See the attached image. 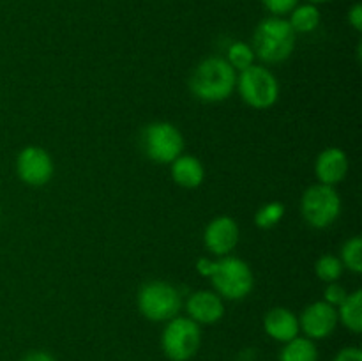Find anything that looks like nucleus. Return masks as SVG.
Returning a JSON list of instances; mask_svg holds the SVG:
<instances>
[{
	"label": "nucleus",
	"mask_w": 362,
	"mask_h": 361,
	"mask_svg": "<svg viewBox=\"0 0 362 361\" xmlns=\"http://www.w3.org/2000/svg\"><path fill=\"white\" fill-rule=\"evenodd\" d=\"M262 4L272 16L283 18L292 13V9L299 4V0H262Z\"/></svg>",
	"instance_id": "obj_23"
},
{
	"label": "nucleus",
	"mask_w": 362,
	"mask_h": 361,
	"mask_svg": "<svg viewBox=\"0 0 362 361\" xmlns=\"http://www.w3.org/2000/svg\"><path fill=\"white\" fill-rule=\"evenodd\" d=\"M172 165V179L175 184L186 190H194L200 186L205 179V168L202 161L194 156L180 154L175 161L170 163Z\"/></svg>",
	"instance_id": "obj_15"
},
{
	"label": "nucleus",
	"mask_w": 362,
	"mask_h": 361,
	"mask_svg": "<svg viewBox=\"0 0 362 361\" xmlns=\"http://www.w3.org/2000/svg\"><path fill=\"white\" fill-rule=\"evenodd\" d=\"M237 87V71L223 57H207L194 67L189 78V91L205 103L228 99Z\"/></svg>",
	"instance_id": "obj_1"
},
{
	"label": "nucleus",
	"mask_w": 362,
	"mask_h": 361,
	"mask_svg": "<svg viewBox=\"0 0 362 361\" xmlns=\"http://www.w3.org/2000/svg\"><path fill=\"white\" fill-rule=\"evenodd\" d=\"M240 230L232 216H216L209 222L204 232V243L209 251L218 257L230 255L239 244Z\"/></svg>",
	"instance_id": "obj_11"
},
{
	"label": "nucleus",
	"mask_w": 362,
	"mask_h": 361,
	"mask_svg": "<svg viewBox=\"0 0 362 361\" xmlns=\"http://www.w3.org/2000/svg\"><path fill=\"white\" fill-rule=\"evenodd\" d=\"M338 311V321L350 331L361 333L362 331V292L356 290V292L349 294L341 304L336 308Z\"/></svg>",
	"instance_id": "obj_17"
},
{
	"label": "nucleus",
	"mask_w": 362,
	"mask_h": 361,
	"mask_svg": "<svg viewBox=\"0 0 362 361\" xmlns=\"http://www.w3.org/2000/svg\"><path fill=\"white\" fill-rule=\"evenodd\" d=\"M55 166L48 151L37 145L23 147L16 156V173L21 183L28 186H45L52 180Z\"/></svg>",
	"instance_id": "obj_9"
},
{
	"label": "nucleus",
	"mask_w": 362,
	"mask_h": 361,
	"mask_svg": "<svg viewBox=\"0 0 362 361\" xmlns=\"http://www.w3.org/2000/svg\"><path fill=\"white\" fill-rule=\"evenodd\" d=\"M300 212L313 229H327L341 214V198L334 186L313 184L300 198Z\"/></svg>",
	"instance_id": "obj_6"
},
{
	"label": "nucleus",
	"mask_w": 362,
	"mask_h": 361,
	"mask_svg": "<svg viewBox=\"0 0 362 361\" xmlns=\"http://www.w3.org/2000/svg\"><path fill=\"white\" fill-rule=\"evenodd\" d=\"M343 264L338 257L334 255H322L317 262H315V273L318 278L325 283L338 282L343 275Z\"/></svg>",
	"instance_id": "obj_22"
},
{
	"label": "nucleus",
	"mask_w": 362,
	"mask_h": 361,
	"mask_svg": "<svg viewBox=\"0 0 362 361\" xmlns=\"http://www.w3.org/2000/svg\"><path fill=\"white\" fill-rule=\"evenodd\" d=\"M21 361H55V360L52 357V354L45 353V350H34V353H28Z\"/></svg>",
	"instance_id": "obj_28"
},
{
	"label": "nucleus",
	"mask_w": 362,
	"mask_h": 361,
	"mask_svg": "<svg viewBox=\"0 0 362 361\" xmlns=\"http://www.w3.org/2000/svg\"><path fill=\"white\" fill-rule=\"evenodd\" d=\"M255 52L247 42L235 41L228 46L226 50V62L233 67L235 71H244L255 64Z\"/></svg>",
	"instance_id": "obj_19"
},
{
	"label": "nucleus",
	"mask_w": 362,
	"mask_h": 361,
	"mask_svg": "<svg viewBox=\"0 0 362 361\" xmlns=\"http://www.w3.org/2000/svg\"><path fill=\"white\" fill-rule=\"evenodd\" d=\"M209 278L214 285L216 294L221 296V299L230 301L247 297L255 285V276L250 264L232 255H225L219 260H214V268Z\"/></svg>",
	"instance_id": "obj_3"
},
{
	"label": "nucleus",
	"mask_w": 362,
	"mask_h": 361,
	"mask_svg": "<svg viewBox=\"0 0 362 361\" xmlns=\"http://www.w3.org/2000/svg\"><path fill=\"white\" fill-rule=\"evenodd\" d=\"M237 91L246 105L257 110H267L279 99V81L267 67L253 64L237 76Z\"/></svg>",
	"instance_id": "obj_5"
},
{
	"label": "nucleus",
	"mask_w": 362,
	"mask_h": 361,
	"mask_svg": "<svg viewBox=\"0 0 362 361\" xmlns=\"http://www.w3.org/2000/svg\"><path fill=\"white\" fill-rule=\"evenodd\" d=\"M349 23L352 25V28L356 32L362 30V4L356 2L352 7L349 9Z\"/></svg>",
	"instance_id": "obj_25"
},
{
	"label": "nucleus",
	"mask_w": 362,
	"mask_h": 361,
	"mask_svg": "<svg viewBox=\"0 0 362 361\" xmlns=\"http://www.w3.org/2000/svg\"><path fill=\"white\" fill-rule=\"evenodd\" d=\"M308 4H313V6H320V4H325L329 2V0H306Z\"/></svg>",
	"instance_id": "obj_29"
},
{
	"label": "nucleus",
	"mask_w": 362,
	"mask_h": 361,
	"mask_svg": "<svg viewBox=\"0 0 362 361\" xmlns=\"http://www.w3.org/2000/svg\"><path fill=\"white\" fill-rule=\"evenodd\" d=\"M138 310L152 322H166L177 317L182 308V296L172 283L154 280L145 283L136 297Z\"/></svg>",
	"instance_id": "obj_4"
},
{
	"label": "nucleus",
	"mask_w": 362,
	"mask_h": 361,
	"mask_svg": "<svg viewBox=\"0 0 362 361\" xmlns=\"http://www.w3.org/2000/svg\"><path fill=\"white\" fill-rule=\"evenodd\" d=\"M318 350L313 340L308 336H296L293 340L285 343L279 354V361H317Z\"/></svg>",
	"instance_id": "obj_18"
},
{
	"label": "nucleus",
	"mask_w": 362,
	"mask_h": 361,
	"mask_svg": "<svg viewBox=\"0 0 362 361\" xmlns=\"http://www.w3.org/2000/svg\"><path fill=\"white\" fill-rule=\"evenodd\" d=\"M186 311L197 324H216L225 315V303L214 290H197L187 297Z\"/></svg>",
	"instance_id": "obj_12"
},
{
	"label": "nucleus",
	"mask_w": 362,
	"mask_h": 361,
	"mask_svg": "<svg viewBox=\"0 0 362 361\" xmlns=\"http://www.w3.org/2000/svg\"><path fill=\"white\" fill-rule=\"evenodd\" d=\"M349 173V156L339 147H327L318 154L315 161V176L318 183L336 186L345 180Z\"/></svg>",
	"instance_id": "obj_13"
},
{
	"label": "nucleus",
	"mask_w": 362,
	"mask_h": 361,
	"mask_svg": "<svg viewBox=\"0 0 362 361\" xmlns=\"http://www.w3.org/2000/svg\"><path fill=\"white\" fill-rule=\"evenodd\" d=\"M255 57L265 64H278L288 59L296 48V32L288 20L279 16H269L258 23L253 34Z\"/></svg>",
	"instance_id": "obj_2"
},
{
	"label": "nucleus",
	"mask_w": 362,
	"mask_h": 361,
	"mask_svg": "<svg viewBox=\"0 0 362 361\" xmlns=\"http://www.w3.org/2000/svg\"><path fill=\"white\" fill-rule=\"evenodd\" d=\"M346 296H349V292L345 290V287L339 285L338 282H332V283H327V287H325L324 301L331 304V306L338 308L339 304L345 301Z\"/></svg>",
	"instance_id": "obj_24"
},
{
	"label": "nucleus",
	"mask_w": 362,
	"mask_h": 361,
	"mask_svg": "<svg viewBox=\"0 0 362 361\" xmlns=\"http://www.w3.org/2000/svg\"><path fill=\"white\" fill-rule=\"evenodd\" d=\"M341 264L349 271L359 275L362 273V241L359 236H354L343 244L341 248Z\"/></svg>",
	"instance_id": "obj_20"
},
{
	"label": "nucleus",
	"mask_w": 362,
	"mask_h": 361,
	"mask_svg": "<svg viewBox=\"0 0 362 361\" xmlns=\"http://www.w3.org/2000/svg\"><path fill=\"white\" fill-rule=\"evenodd\" d=\"M264 329L272 340L276 342H290L296 336H299V317L288 308L276 306L267 311L264 319Z\"/></svg>",
	"instance_id": "obj_14"
},
{
	"label": "nucleus",
	"mask_w": 362,
	"mask_h": 361,
	"mask_svg": "<svg viewBox=\"0 0 362 361\" xmlns=\"http://www.w3.org/2000/svg\"><path fill=\"white\" fill-rule=\"evenodd\" d=\"M141 144L145 156L161 165L175 161L184 151L182 133L172 122H152L145 127Z\"/></svg>",
	"instance_id": "obj_8"
},
{
	"label": "nucleus",
	"mask_w": 362,
	"mask_h": 361,
	"mask_svg": "<svg viewBox=\"0 0 362 361\" xmlns=\"http://www.w3.org/2000/svg\"><path fill=\"white\" fill-rule=\"evenodd\" d=\"M322 14L318 6L313 4H297L292 9L288 18V23L296 34H310V32L317 30L320 25Z\"/></svg>",
	"instance_id": "obj_16"
},
{
	"label": "nucleus",
	"mask_w": 362,
	"mask_h": 361,
	"mask_svg": "<svg viewBox=\"0 0 362 361\" xmlns=\"http://www.w3.org/2000/svg\"><path fill=\"white\" fill-rule=\"evenodd\" d=\"M285 216V205L281 202H269L264 204L255 214V223H257L258 229H274L279 222Z\"/></svg>",
	"instance_id": "obj_21"
},
{
	"label": "nucleus",
	"mask_w": 362,
	"mask_h": 361,
	"mask_svg": "<svg viewBox=\"0 0 362 361\" xmlns=\"http://www.w3.org/2000/svg\"><path fill=\"white\" fill-rule=\"evenodd\" d=\"M212 268H214V260L207 257H202L197 260V271L200 273L202 276H211Z\"/></svg>",
	"instance_id": "obj_27"
},
{
	"label": "nucleus",
	"mask_w": 362,
	"mask_h": 361,
	"mask_svg": "<svg viewBox=\"0 0 362 361\" xmlns=\"http://www.w3.org/2000/svg\"><path fill=\"white\" fill-rule=\"evenodd\" d=\"M202 343L200 324L189 317H173L161 335V347L172 361H189Z\"/></svg>",
	"instance_id": "obj_7"
},
{
	"label": "nucleus",
	"mask_w": 362,
	"mask_h": 361,
	"mask_svg": "<svg viewBox=\"0 0 362 361\" xmlns=\"http://www.w3.org/2000/svg\"><path fill=\"white\" fill-rule=\"evenodd\" d=\"M338 311L334 306L322 301L308 304L299 317V328L310 340L327 338L338 326Z\"/></svg>",
	"instance_id": "obj_10"
},
{
	"label": "nucleus",
	"mask_w": 362,
	"mask_h": 361,
	"mask_svg": "<svg viewBox=\"0 0 362 361\" xmlns=\"http://www.w3.org/2000/svg\"><path fill=\"white\" fill-rule=\"evenodd\" d=\"M334 361H362V350L359 347H345L336 354Z\"/></svg>",
	"instance_id": "obj_26"
}]
</instances>
